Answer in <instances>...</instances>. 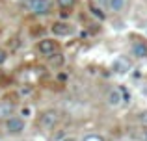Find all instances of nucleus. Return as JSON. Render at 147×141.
<instances>
[{
	"label": "nucleus",
	"mask_w": 147,
	"mask_h": 141,
	"mask_svg": "<svg viewBox=\"0 0 147 141\" xmlns=\"http://www.w3.org/2000/svg\"><path fill=\"white\" fill-rule=\"evenodd\" d=\"M58 119H60V113H58L56 110H45L39 115V119H37V126H39V130L47 132L50 128H54V124L58 123Z\"/></svg>",
	"instance_id": "nucleus-1"
},
{
	"label": "nucleus",
	"mask_w": 147,
	"mask_h": 141,
	"mask_svg": "<svg viewBox=\"0 0 147 141\" xmlns=\"http://www.w3.org/2000/svg\"><path fill=\"white\" fill-rule=\"evenodd\" d=\"M26 128V123H24V117H19V115H11L9 119H6V130L9 134H22Z\"/></svg>",
	"instance_id": "nucleus-2"
},
{
	"label": "nucleus",
	"mask_w": 147,
	"mask_h": 141,
	"mask_svg": "<svg viewBox=\"0 0 147 141\" xmlns=\"http://www.w3.org/2000/svg\"><path fill=\"white\" fill-rule=\"evenodd\" d=\"M26 7L36 15H45L50 11V0H26Z\"/></svg>",
	"instance_id": "nucleus-3"
},
{
	"label": "nucleus",
	"mask_w": 147,
	"mask_h": 141,
	"mask_svg": "<svg viewBox=\"0 0 147 141\" xmlns=\"http://www.w3.org/2000/svg\"><path fill=\"white\" fill-rule=\"evenodd\" d=\"M37 52H39L41 56H45V58L52 56L54 52H58L56 41H52V39H41L39 43H37Z\"/></svg>",
	"instance_id": "nucleus-4"
},
{
	"label": "nucleus",
	"mask_w": 147,
	"mask_h": 141,
	"mask_svg": "<svg viewBox=\"0 0 147 141\" xmlns=\"http://www.w3.org/2000/svg\"><path fill=\"white\" fill-rule=\"evenodd\" d=\"M15 112V104L7 98H0V119H9Z\"/></svg>",
	"instance_id": "nucleus-5"
},
{
	"label": "nucleus",
	"mask_w": 147,
	"mask_h": 141,
	"mask_svg": "<svg viewBox=\"0 0 147 141\" xmlns=\"http://www.w3.org/2000/svg\"><path fill=\"white\" fill-rule=\"evenodd\" d=\"M50 30H52L54 35H61V37L71 35V33H73L71 24H67V22H54V24L50 26Z\"/></svg>",
	"instance_id": "nucleus-6"
},
{
	"label": "nucleus",
	"mask_w": 147,
	"mask_h": 141,
	"mask_svg": "<svg viewBox=\"0 0 147 141\" xmlns=\"http://www.w3.org/2000/svg\"><path fill=\"white\" fill-rule=\"evenodd\" d=\"M130 52H132V56H136V58H140V59H144L147 58V45L144 43V41H134L132 43V47H130Z\"/></svg>",
	"instance_id": "nucleus-7"
},
{
	"label": "nucleus",
	"mask_w": 147,
	"mask_h": 141,
	"mask_svg": "<svg viewBox=\"0 0 147 141\" xmlns=\"http://www.w3.org/2000/svg\"><path fill=\"white\" fill-rule=\"evenodd\" d=\"M112 69H114V72H117V74H127L130 71V61L127 58H117L114 61V65H112Z\"/></svg>",
	"instance_id": "nucleus-8"
},
{
	"label": "nucleus",
	"mask_w": 147,
	"mask_h": 141,
	"mask_svg": "<svg viewBox=\"0 0 147 141\" xmlns=\"http://www.w3.org/2000/svg\"><path fill=\"white\" fill-rule=\"evenodd\" d=\"M106 102L112 106V108H117L119 104L123 102V95H121V89H112L108 91V97H106Z\"/></svg>",
	"instance_id": "nucleus-9"
},
{
	"label": "nucleus",
	"mask_w": 147,
	"mask_h": 141,
	"mask_svg": "<svg viewBox=\"0 0 147 141\" xmlns=\"http://www.w3.org/2000/svg\"><path fill=\"white\" fill-rule=\"evenodd\" d=\"M49 63L50 65H54V67H61L63 65V61H65V58H63V54H58V52H54L52 56H49Z\"/></svg>",
	"instance_id": "nucleus-10"
},
{
	"label": "nucleus",
	"mask_w": 147,
	"mask_h": 141,
	"mask_svg": "<svg viewBox=\"0 0 147 141\" xmlns=\"http://www.w3.org/2000/svg\"><path fill=\"white\" fill-rule=\"evenodd\" d=\"M108 6H110L112 11H121L123 7H125V0H108Z\"/></svg>",
	"instance_id": "nucleus-11"
},
{
	"label": "nucleus",
	"mask_w": 147,
	"mask_h": 141,
	"mask_svg": "<svg viewBox=\"0 0 147 141\" xmlns=\"http://www.w3.org/2000/svg\"><path fill=\"white\" fill-rule=\"evenodd\" d=\"M90 11H91V15H93V17L99 19V21H104V19H106V15H104L97 6H93V4H90Z\"/></svg>",
	"instance_id": "nucleus-12"
},
{
	"label": "nucleus",
	"mask_w": 147,
	"mask_h": 141,
	"mask_svg": "<svg viewBox=\"0 0 147 141\" xmlns=\"http://www.w3.org/2000/svg\"><path fill=\"white\" fill-rule=\"evenodd\" d=\"M76 0H58V4H60V7H71L73 4H75Z\"/></svg>",
	"instance_id": "nucleus-13"
},
{
	"label": "nucleus",
	"mask_w": 147,
	"mask_h": 141,
	"mask_svg": "<svg viewBox=\"0 0 147 141\" xmlns=\"http://www.w3.org/2000/svg\"><path fill=\"white\" fill-rule=\"evenodd\" d=\"M138 119H140V123L144 124V126H147V110H145V112H142L140 115H138Z\"/></svg>",
	"instance_id": "nucleus-14"
},
{
	"label": "nucleus",
	"mask_w": 147,
	"mask_h": 141,
	"mask_svg": "<svg viewBox=\"0 0 147 141\" xmlns=\"http://www.w3.org/2000/svg\"><path fill=\"white\" fill-rule=\"evenodd\" d=\"M121 95H123V102H130V95L125 87H121Z\"/></svg>",
	"instance_id": "nucleus-15"
},
{
	"label": "nucleus",
	"mask_w": 147,
	"mask_h": 141,
	"mask_svg": "<svg viewBox=\"0 0 147 141\" xmlns=\"http://www.w3.org/2000/svg\"><path fill=\"white\" fill-rule=\"evenodd\" d=\"M84 141H102V138H100V136H88V138L86 139H84Z\"/></svg>",
	"instance_id": "nucleus-16"
},
{
	"label": "nucleus",
	"mask_w": 147,
	"mask_h": 141,
	"mask_svg": "<svg viewBox=\"0 0 147 141\" xmlns=\"http://www.w3.org/2000/svg\"><path fill=\"white\" fill-rule=\"evenodd\" d=\"M30 113H32V110H30V108H22L21 110V115L22 117H30Z\"/></svg>",
	"instance_id": "nucleus-17"
},
{
	"label": "nucleus",
	"mask_w": 147,
	"mask_h": 141,
	"mask_svg": "<svg viewBox=\"0 0 147 141\" xmlns=\"http://www.w3.org/2000/svg\"><path fill=\"white\" fill-rule=\"evenodd\" d=\"M4 61H6V52H4L2 48H0V65H2Z\"/></svg>",
	"instance_id": "nucleus-18"
},
{
	"label": "nucleus",
	"mask_w": 147,
	"mask_h": 141,
	"mask_svg": "<svg viewBox=\"0 0 147 141\" xmlns=\"http://www.w3.org/2000/svg\"><path fill=\"white\" fill-rule=\"evenodd\" d=\"M61 141H76L75 138H65V139H61Z\"/></svg>",
	"instance_id": "nucleus-19"
},
{
	"label": "nucleus",
	"mask_w": 147,
	"mask_h": 141,
	"mask_svg": "<svg viewBox=\"0 0 147 141\" xmlns=\"http://www.w3.org/2000/svg\"><path fill=\"white\" fill-rule=\"evenodd\" d=\"M145 141H147V132H145Z\"/></svg>",
	"instance_id": "nucleus-20"
},
{
	"label": "nucleus",
	"mask_w": 147,
	"mask_h": 141,
	"mask_svg": "<svg viewBox=\"0 0 147 141\" xmlns=\"http://www.w3.org/2000/svg\"><path fill=\"white\" fill-rule=\"evenodd\" d=\"M100 2H106V0H100Z\"/></svg>",
	"instance_id": "nucleus-21"
}]
</instances>
